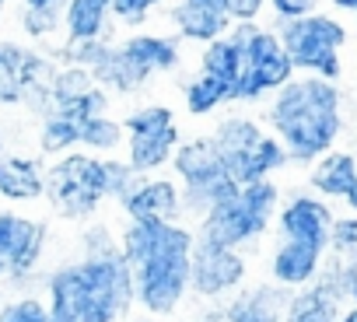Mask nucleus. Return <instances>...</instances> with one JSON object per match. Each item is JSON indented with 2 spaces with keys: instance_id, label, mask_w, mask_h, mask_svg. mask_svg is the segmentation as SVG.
<instances>
[{
  "instance_id": "f257e3e1",
  "label": "nucleus",
  "mask_w": 357,
  "mask_h": 322,
  "mask_svg": "<svg viewBox=\"0 0 357 322\" xmlns=\"http://www.w3.org/2000/svg\"><path fill=\"white\" fill-rule=\"evenodd\" d=\"M197 235L168 221H126L119 256L133 273V301L151 315H172L190 294V259Z\"/></svg>"
},
{
  "instance_id": "f03ea898",
  "label": "nucleus",
  "mask_w": 357,
  "mask_h": 322,
  "mask_svg": "<svg viewBox=\"0 0 357 322\" xmlns=\"http://www.w3.org/2000/svg\"><path fill=\"white\" fill-rule=\"evenodd\" d=\"M133 305V273L119 249L81 256L46 277L50 322H119Z\"/></svg>"
},
{
  "instance_id": "7ed1b4c3",
  "label": "nucleus",
  "mask_w": 357,
  "mask_h": 322,
  "mask_svg": "<svg viewBox=\"0 0 357 322\" xmlns=\"http://www.w3.org/2000/svg\"><path fill=\"white\" fill-rule=\"evenodd\" d=\"M280 147L287 151V158L294 161H312L319 154L329 151V144L336 140L340 130V116H336V88L329 81L319 77H291L270 112H266Z\"/></svg>"
},
{
  "instance_id": "20e7f679",
  "label": "nucleus",
  "mask_w": 357,
  "mask_h": 322,
  "mask_svg": "<svg viewBox=\"0 0 357 322\" xmlns=\"http://www.w3.org/2000/svg\"><path fill=\"white\" fill-rule=\"evenodd\" d=\"M172 179L183 190V214L193 221H204L207 210L228 204L238 193V186L231 183V176L225 169V158L211 137H193L175 147Z\"/></svg>"
},
{
  "instance_id": "39448f33",
  "label": "nucleus",
  "mask_w": 357,
  "mask_h": 322,
  "mask_svg": "<svg viewBox=\"0 0 357 322\" xmlns=\"http://www.w3.org/2000/svg\"><path fill=\"white\" fill-rule=\"evenodd\" d=\"M183 63L175 36H154V32H130L123 43H116L112 60L95 70V84L105 88L109 95H133L140 91L154 74H172Z\"/></svg>"
},
{
  "instance_id": "423d86ee",
  "label": "nucleus",
  "mask_w": 357,
  "mask_h": 322,
  "mask_svg": "<svg viewBox=\"0 0 357 322\" xmlns=\"http://www.w3.org/2000/svg\"><path fill=\"white\" fill-rule=\"evenodd\" d=\"M273 210H277V186L270 179L252 183V186H238V193L228 204L207 210L204 221H197L200 224L197 238L211 242V245H225V249L249 245L270 228Z\"/></svg>"
},
{
  "instance_id": "0eeeda50",
  "label": "nucleus",
  "mask_w": 357,
  "mask_h": 322,
  "mask_svg": "<svg viewBox=\"0 0 357 322\" xmlns=\"http://www.w3.org/2000/svg\"><path fill=\"white\" fill-rule=\"evenodd\" d=\"M43 200L63 221L95 217L105 200L102 158L88 154V151H70L63 158H53V165L46 169V197Z\"/></svg>"
},
{
  "instance_id": "6e6552de",
  "label": "nucleus",
  "mask_w": 357,
  "mask_h": 322,
  "mask_svg": "<svg viewBox=\"0 0 357 322\" xmlns=\"http://www.w3.org/2000/svg\"><path fill=\"white\" fill-rule=\"evenodd\" d=\"M228 32L238 39V46L245 53V63H242V74L235 81L231 102H259L263 95L280 91L294 77V67H291L277 32H266L256 22L231 25Z\"/></svg>"
},
{
  "instance_id": "1a4fd4ad",
  "label": "nucleus",
  "mask_w": 357,
  "mask_h": 322,
  "mask_svg": "<svg viewBox=\"0 0 357 322\" xmlns=\"http://www.w3.org/2000/svg\"><path fill=\"white\" fill-rule=\"evenodd\" d=\"M56 63L22 43H0V105H25L36 116L50 112V84Z\"/></svg>"
},
{
  "instance_id": "9d476101",
  "label": "nucleus",
  "mask_w": 357,
  "mask_h": 322,
  "mask_svg": "<svg viewBox=\"0 0 357 322\" xmlns=\"http://www.w3.org/2000/svg\"><path fill=\"white\" fill-rule=\"evenodd\" d=\"M277 39H280L294 70H312L319 81H329V77L340 74L336 49L343 43V29L333 18L308 15V18H298V22H284Z\"/></svg>"
},
{
  "instance_id": "9b49d317",
  "label": "nucleus",
  "mask_w": 357,
  "mask_h": 322,
  "mask_svg": "<svg viewBox=\"0 0 357 322\" xmlns=\"http://www.w3.org/2000/svg\"><path fill=\"white\" fill-rule=\"evenodd\" d=\"M46 224L15 210H0V277H29L46 249Z\"/></svg>"
},
{
  "instance_id": "f8f14e48",
  "label": "nucleus",
  "mask_w": 357,
  "mask_h": 322,
  "mask_svg": "<svg viewBox=\"0 0 357 322\" xmlns=\"http://www.w3.org/2000/svg\"><path fill=\"white\" fill-rule=\"evenodd\" d=\"M242 280H245V259L238 256V249H225V245H211V242L197 238L193 259H190V291L193 294L221 298V294H231Z\"/></svg>"
},
{
  "instance_id": "ddd939ff",
  "label": "nucleus",
  "mask_w": 357,
  "mask_h": 322,
  "mask_svg": "<svg viewBox=\"0 0 357 322\" xmlns=\"http://www.w3.org/2000/svg\"><path fill=\"white\" fill-rule=\"evenodd\" d=\"M119 210L130 221H168L175 224L183 217V190L168 176H140L130 193L119 200Z\"/></svg>"
},
{
  "instance_id": "4468645a",
  "label": "nucleus",
  "mask_w": 357,
  "mask_h": 322,
  "mask_svg": "<svg viewBox=\"0 0 357 322\" xmlns=\"http://www.w3.org/2000/svg\"><path fill=\"white\" fill-rule=\"evenodd\" d=\"M280 235L284 242H305V245H315V249H326L329 245V231H333V214L322 200H312V197H294L280 217Z\"/></svg>"
},
{
  "instance_id": "2eb2a0df",
  "label": "nucleus",
  "mask_w": 357,
  "mask_h": 322,
  "mask_svg": "<svg viewBox=\"0 0 357 322\" xmlns=\"http://www.w3.org/2000/svg\"><path fill=\"white\" fill-rule=\"evenodd\" d=\"M0 197L11 204H36L46 197V165L32 154H0Z\"/></svg>"
},
{
  "instance_id": "dca6fc26",
  "label": "nucleus",
  "mask_w": 357,
  "mask_h": 322,
  "mask_svg": "<svg viewBox=\"0 0 357 322\" xmlns=\"http://www.w3.org/2000/svg\"><path fill=\"white\" fill-rule=\"evenodd\" d=\"M287 305H291L287 287L256 284L249 291H238L228 301V308H221V312H225V322H284Z\"/></svg>"
},
{
  "instance_id": "f3484780",
  "label": "nucleus",
  "mask_w": 357,
  "mask_h": 322,
  "mask_svg": "<svg viewBox=\"0 0 357 322\" xmlns=\"http://www.w3.org/2000/svg\"><path fill=\"white\" fill-rule=\"evenodd\" d=\"M183 144V133H178V123L168 126V130H158V133H140V137H126L123 147H126V165L133 169V176H151L165 165H172V154L175 147Z\"/></svg>"
},
{
  "instance_id": "a211bd4d",
  "label": "nucleus",
  "mask_w": 357,
  "mask_h": 322,
  "mask_svg": "<svg viewBox=\"0 0 357 322\" xmlns=\"http://www.w3.org/2000/svg\"><path fill=\"white\" fill-rule=\"evenodd\" d=\"M284 161H287V151L280 147V140L277 137H263L245 154L225 161V169H228V176H231L235 186H252V183H266L270 172H277Z\"/></svg>"
},
{
  "instance_id": "6ab92c4d",
  "label": "nucleus",
  "mask_w": 357,
  "mask_h": 322,
  "mask_svg": "<svg viewBox=\"0 0 357 322\" xmlns=\"http://www.w3.org/2000/svg\"><path fill=\"white\" fill-rule=\"evenodd\" d=\"M109 8L112 0H67L63 8V43H88L105 39L109 32Z\"/></svg>"
},
{
  "instance_id": "aec40b11",
  "label": "nucleus",
  "mask_w": 357,
  "mask_h": 322,
  "mask_svg": "<svg viewBox=\"0 0 357 322\" xmlns=\"http://www.w3.org/2000/svg\"><path fill=\"white\" fill-rule=\"evenodd\" d=\"M319 256H322V249H315V245H305V242H284V245L273 252L270 270H273V277H277L280 287H301V284H308V280L315 277V270H319Z\"/></svg>"
},
{
  "instance_id": "412c9836",
  "label": "nucleus",
  "mask_w": 357,
  "mask_h": 322,
  "mask_svg": "<svg viewBox=\"0 0 357 322\" xmlns=\"http://www.w3.org/2000/svg\"><path fill=\"white\" fill-rule=\"evenodd\" d=\"M165 18H168V25L175 29V39L178 43H214V39H221L228 29H231V22L228 18H214V15H207V11H197V8H190V4H172L168 11H165Z\"/></svg>"
},
{
  "instance_id": "4be33fe9",
  "label": "nucleus",
  "mask_w": 357,
  "mask_h": 322,
  "mask_svg": "<svg viewBox=\"0 0 357 322\" xmlns=\"http://www.w3.org/2000/svg\"><path fill=\"white\" fill-rule=\"evenodd\" d=\"M242 63H245V53L238 46V39L231 32H225L221 39L207 43L204 46V56H200V74L204 77H214L221 84H228L235 91V81L242 74Z\"/></svg>"
},
{
  "instance_id": "5701e85b",
  "label": "nucleus",
  "mask_w": 357,
  "mask_h": 322,
  "mask_svg": "<svg viewBox=\"0 0 357 322\" xmlns=\"http://www.w3.org/2000/svg\"><path fill=\"white\" fill-rule=\"evenodd\" d=\"M266 133H263V126L256 123V119H249V116H225L221 123H218V130H214V147L221 151V158L225 161H231V158H238V154H245L252 144H259Z\"/></svg>"
},
{
  "instance_id": "b1692460",
  "label": "nucleus",
  "mask_w": 357,
  "mask_h": 322,
  "mask_svg": "<svg viewBox=\"0 0 357 322\" xmlns=\"http://www.w3.org/2000/svg\"><path fill=\"white\" fill-rule=\"evenodd\" d=\"M354 179H357V172H354L350 154H326L312 172V186L326 197H347Z\"/></svg>"
},
{
  "instance_id": "393cba45",
  "label": "nucleus",
  "mask_w": 357,
  "mask_h": 322,
  "mask_svg": "<svg viewBox=\"0 0 357 322\" xmlns=\"http://www.w3.org/2000/svg\"><path fill=\"white\" fill-rule=\"evenodd\" d=\"M81 147V126L56 116V112H46L39 116V151L50 154V158H63L70 151Z\"/></svg>"
},
{
  "instance_id": "a878e982",
  "label": "nucleus",
  "mask_w": 357,
  "mask_h": 322,
  "mask_svg": "<svg viewBox=\"0 0 357 322\" xmlns=\"http://www.w3.org/2000/svg\"><path fill=\"white\" fill-rule=\"evenodd\" d=\"M183 105H186V112L190 116H211V112H218L221 105H231V88L228 84H221V81H214V77H193V81H186V88H183Z\"/></svg>"
},
{
  "instance_id": "bb28decb",
  "label": "nucleus",
  "mask_w": 357,
  "mask_h": 322,
  "mask_svg": "<svg viewBox=\"0 0 357 322\" xmlns=\"http://www.w3.org/2000/svg\"><path fill=\"white\" fill-rule=\"evenodd\" d=\"M123 140H126L123 123L112 116H95V119L81 123V151H88V154L109 158L123 147Z\"/></svg>"
},
{
  "instance_id": "cd10ccee",
  "label": "nucleus",
  "mask_w": 357,
  "mask_h": 322,
  "mask_svg": "<svg viewBox=\"0 0 357 322\" xmlns=\"http://www.w3.org/2000/svg\"><path fill=\"white\" fill-rule=\"evenodd\" d=\"M287 322H336L333 294H326L322 287H312V291L291 298V305H287Z\"/></svg>"
},
{
  "instance_id": "c85d7f7f",
  "label": "nucleus",
  "mask_w": 357,
  "mask_h": 322,
  "mask_svg": "<svg viewBox=\"0 0 357 322\" xmlns=\"http://www.w3.org/2000/svg\"><path fill=\"white\" fill-rule=\"evenodd\" d=\"M119 123H123L126 137H140V133H158V130L175 126V112L168 105H140V109L126 112Z\"/></svg>"
},
{
  "instance_id": "c756f323",
  "label": "nucleus",
  "mask_w": 357,
  "mask_h": 322,
  "mask_svg": "<svg viewBox=\"0 0 357 322\" xmlns=\"http://www.w3.org/2000/svg\"><path fill=\"white\" fill-rule=\"evenodd\" d=\"M102 176H105V200H116V204H119V200L130 193V186L137 183L133 169L126 165L123 158H116V154L102 158Z\"/></svg>"
},
{
  "instance_id": "7c9ffc66",
  "label": "nucleus",
  "mask_w": 357,
  "mask_h": 322,
  "mask_svg": "<svg viewBox=\"0 0 357 322\" xmlns=\"http://www.w3.org/2000/svg\"><path fill=\"white\" fill-rule=\"evenodd\" d=\"M63 8H67V4H63ZM63 8H43V11L22 8V29H25V36H32V39H50L53 32H63Z\"/></svg>"
},
{
  "instance_id": "2f4dec72",
  "label": "nucleus",
  "mask_w": 357,
  "mask_h": 322,
  "mask_svg": "<svg viewBox=\"0 0 357 322\" xmlns=\"http://www.w3.org/2000/svg\"><path fill=\"white\" fill-rule=\"evenodd\" d=\"M165 4V0H112V8H109V18L126 25V29H144L147 18Z\"/></svg>"
},
{
  "instance_id": "473e14b6",
  "label": "nucleus",
  "mask_w": 357,
  "mask_h": 322,
  "mask_svg": "<svg viewBox=\"0 0 357 322\" xmlns=\"http://www.w3.org/2000/svg\"><path fill=\"white\" fill-rule=\"evenodd\" d=\"M0 322H50L46 301L39 298H15L0 308Z\"/></svg>"
},
{
  "instance_id": "72a5a7b5",
  "label": "nucleus",
  "mask_w": 357,
  "mask_h": 322,
  "mask_svg": "<svg viewBox=\"0 0 357 322\" xmlns=\"http://www.w3.org/2000/svg\"><path fill=\"white\" fill-rule=\"evenodd\" d=\"M329 242H333L343 256L357 259V221H333Z\"/></svg>"
},
{
  "instance_id": "f704fd0d",
  "label": "nucleus",
  "mask_w": 357,
  "mask_h": 322,
  "mask_svg": "<svg viewBox=\"0 0 357 322\" xmlns=\"http://www.w3.org/2000/svg\"><path fill=\"white\" fill-rule=\"evenodd\" d=\"M266 4L273 8V15L280 22H298V18H308L312 15L315 0H266Z\"/></svg>"
},
{
  "instance_id": "c9c22d12",
  "label": "nucleus",
  "mask_w": 357,
  "mask_h": 322,
  "mask_svg": "<svg viewBox=\"0 0 357 322\" xmlns=\"http://www.w3.org/2000/svg\"><path fill=\"white\" fill-rule=\"evenodd\" d=\"M263 8H266V0H231V25L256 22Z\"/></svg>"
},
{
  "instance_id": "e433bc0d",
  "label": "nucleus",
  "mask_w": 357,
  "mask_h": 322,
  "mask_svg": "<svg viewBox=\"0 0 357 322\" xmlns=\"http://www.w3.org/2000/svg\"><path fill=\"white\" fill-rule=\"evenodd\" d=\"M183 4H190L197 11H207L214 18H228L231 22V0H183Z\"/></svg>"
},
{
  "instance_id": "4c0bfd02",
  "label": "nucleus",
  "mask_w": 357,
  "mask_h": 322,
  "mask_svg": "<svg viewBox=\"0 0 357 322\" xmlns=\"http://www.w3.org/2000/svg\"><path fill=\"white\" fill-rule=\"evenodd\" d=\"M67 0H25L22 8H32V11H43V8H63Z\"/></svg>"
},
{
  "instance_id": "58836bf2",
  "label": "nucleus",
  "mask_w": 357,
  "mask_h": 322,
  "mask_svg": "<svg viewBox=\"0 0 357 322\" xmlns=\"http://www.w3.org/2000/svg\"><path fill=\"white\" fill-rule=\"evenodd\" d=\"M200 322H225V312H221V308H214V312H207Z\"/></svg>"
},
{
  "instance_id": "ea45409f",
  "label": "nucleus",
  "mask_w": 357,
  "mask_h": 322,
  "mask_svg": "<svg viewBox=\"0 0 357 322\" xmlns=\"http://www.w3.org/2000/svg\"><path fill=\"white\" fill-rule=\"evenodd\" d=\"M347 200H350V207H357V179H354V186H350V193H347Z\"/></svg>"
},
{
  "instance_id": "a19ab883",
  "label": "nucleus",
  "mask_w": 357,
  "mask_h": 322,
  "mask_svg": "<svg viewBox=\"0 0 357 322\" xmlns=\"http://www.w3.org/2000/svg\"><path fill=\"white\" fill-rule=\"evenodd\" d=\"M343 322H357V308H350V312H347V319H343Z\"/></svg>"
},
{
  "instance_id": "79ce46f5",
  "label": "nucleus",
  "mask_w": 357,
  "mask_h": 322,
  "mask_svg": "<svg viewBox=\"0 0 357 322\" xmlns=\"http://www.w3.org/2000/svg\"><path fill=\"white\" fill-rule=\"evenodd\" d=\"M4 8H8V0H0V15H4Z\"/></svg>"
},
{
  "instance_id": "37998d69",
  "label": "nucleus",
  "mask_w": 357,
  "mask_h": 322,
  "mask_svg": "<svg viewBox=\"0 0 357 322\" xmlns=\"http://www.w3.org/2000/svg\"><path fill=\"white\" fill-rule=\"evenodd\" d=\"M0 154H4V137H0Z\"/></svg>"
}]
</instances>
